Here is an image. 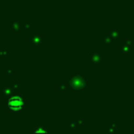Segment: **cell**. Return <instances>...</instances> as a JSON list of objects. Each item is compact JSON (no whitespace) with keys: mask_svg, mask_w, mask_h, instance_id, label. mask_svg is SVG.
<instances>
[{"mask_svg":"<svg viewBox=\"0 0 134 134\" xmlns=\"http://www.w3.org/2000/svg\"><path fill=\"white\" fill-rule=\"evenodd\" d=\"M8 106L14 110L20 109L23 106V98L19 95H13L8 98Z\"/></svg>","mask_w":134,"mask_h":134,"instance_id":"1","label":"cell"},{"mask_svg":"<svg viewBox=\"0 0 134 134\" xmlns=\"http://www.w3.org/2000/svg\"><path fill=\"white\" fill-rule=\"evenodd\" d=\"M34 134H48L45 130H42V129H38V130H36L35 132H34Z\"/></svg>","mask_w":134,"mask_h":134,"instance_id":"2","label":"cell"}]
</instances>
